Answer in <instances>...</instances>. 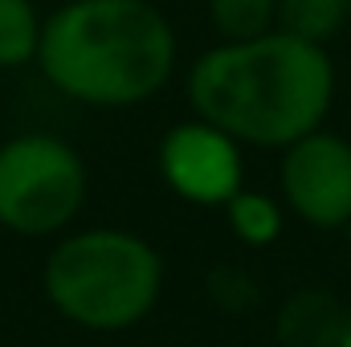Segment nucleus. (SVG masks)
<instances>
[{
    "instance_id": "obj_3",
    "label": "nucleus",
    "mask_w": 351,
    "mask_h": 347,
    "mask_svg": "<svg viewBox=\"0 0 351 347\" xmlns=\"http://www.w3.org/2000/svg\"><path fill=\"white\" fill-rule=\"evenodd\" d=\"M41 294L66 323L94 335H119L160 307L164 258L135 229H70L41 261Z\"/></svg>"
},
{
    "instance_id": "obj_12",
    "label": "nucleus",
    "mask_w": 351,
    "mask_h": 347,
    "mask_svg": "<svg viewBox=\"0 0 351 347\" xmlns=\"http://www.w3.org/2000/svg\"><path fill=\"white\" fill-rule=\"evenodd\" d=\"M348 241H351V225H348Z\"/></svg>"
},
{
    "instance_id": "obj_5",
    "label": "nucleus",
    "mask_w": 351,
    "mask_h": 347,
    "mask_svg": "<svg viewBox=\"0 0 351 347\" xmlns=\"http://www.w3.org/2000/svg\"><path fill=\"white\" fill-rule=\"evenodd\" d=\"M282 204L311 229L335 233L351 225V139L319 127L294 139L278 164Z\"/></svg>"
},
{
    "instance_id": "obj_2",
    "label": "nucleus",
    "mask_w": 351,
    "mask_h": 347,
    "mask_svg": "<svg viewBox=\"0 0 351 347\" xmlns=\"http://www.w3.org/2000/svg\"><path fill=\"white\" fill-rule=\"evenodd\" d=\"M176 29L152 0H66L45 16L37 70L90 110L152 102L176 74Z\"/></svg>"
},
{
    "instance_id": "obj_4",
    "label": "nucleus",
    "mask_w": 351,
    "mask_h": 347,
    "mask_svg": "<svg viewBox=\"0 0 351 347\" xmlns=\"http://www.w3.org/2000/svg\"><path fill=\"white\" fill-rule=\"evenodd\" d=\"M90 200L82 152L53 131H21L0 143V229L12 237H62Z\"/></svg>"
},
{
    "instance_id": "obj_7",
    "label": "nucleus",
    "mask_w": 351,
    "mask_h": 347,
    "mask_svg": "<svg viewBox=\"0 0 351 347\" xmlns=\"http://www.w3.org/2000/svg\"><path fill=\"white\" fill-rule=\"evenodd\" d=\"M278 347H351V302L331 290L302 286L274 315Z\"/></svg>"
},
{
    "instance_id": "obj_11",
    "label": "nucleus",
    "mask_w": 351,
    "mask_h": 347,
    "mask_svg": "<svg viewBox=\"0 0 351 347\" xmlns=\"http://www.w3.org/2000/svg\"><path fill=\"white\" fill-rule=\"evenodd\" d=\"M221 41H254L278 29V0H204Z\"/></svg>"
},
{
    "instance_id": "obj_10",
    "label": "nucleus",
    "mask_w": 351,
    "mask_h": 347,
    "mask_svg": "<svg viewBox=\"0 0 351 347\" xmlns=\"http://www.w3.org/2000/svg\"><path fill=\"white\" fill-rule=\"evenodd\" d=\"M351 16V0H278V29L327 45Z\"/></svg>"
},
{
    "instance_id": "obj_6",
    "label": "nucleus",
    "mask_w": 351,
    "mask_h": 347,
    "mask_svg": "<svg viewBox=\"0 0 351 347\" xmlns=\"http://www.w3.org/2000/svg\"><path fill=\"white\" fill-rule=\"evenodd\" d=\"M160 180L196 208H225L245 188V156L233 135L204 119H184L156 147Z\"/></svg>"
},
{
    "instance_id": "obj_9",
    "label": "nucleus",
    "mask_w": 351,
    "mask_h": 347,
    "mask_svg": "<svg viewBox=\"0 0 351 347\" xmlns=\"http://www.w3.org/2000/svg\"><path fill=\"white\" fill-rule=\"evenodd\" d=\"M225 221L233 229V237L241 246H274L282 237V225H286V204H278L274 196L254 192V188H241L229 204H225Z\"/></svg>"
},
{
    "instance_id": "obj_1",
    "label": "nucleus",
    "mask_w": 351,
    "mask_h": 347,
    "mask_svg": "<svg viewBox=\"0 0 351 347\" xmlns=\"http://www.w3.org/2000/svg\"><path fill=\"white\" fill-rule=\"evenodd\" d=\"M192 115L233 135L241 147L286 152L319 131L335 102V62L327 45L294 33L221 41L188 70Z\"/></svg>"
},
{
    "instance_id": "obj_8",
    "label": "nucleus",
    "mask_w": 351,
    "mask_h": 347,
    "mask_svg": "<svg viewBox=\"0 0 351 347\" xmlns=\"http://www.w3.org/2000/svg\"><path fill=\"white\" fill-rule=\"evenodd\" d=\"M45 16L33 0H0V70L37 66Z\"/></svg>"
}]
</instances>
